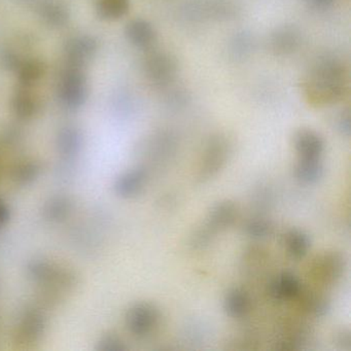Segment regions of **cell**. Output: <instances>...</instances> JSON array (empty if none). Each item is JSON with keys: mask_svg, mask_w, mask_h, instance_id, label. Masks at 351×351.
Returning a JSON list of instances; mask_svg holds the SVG:
<instances>
[{"mask_svg": "<svg viewBox=\"0 0 351 351\" xmlns=\"http://www.w3.org/2000/svg\"><path fill=\"white\" fill-rule=\"evenodd\" d=\"M96 9L102 19L116 21L128 14L130 0H97Z\"/></svg>", "mask_w": 351, "mask_h": 351, "instance_id": "cell-23", "label": "cell"}, {"mask_svg": "<svg viewBox=\"0 0 351 351\" xmlns=\"http://www.w3.org/2000/svg\"><path fill=\"white\" fill-rule=\"evenodd\" d=\"M147 180V170L135 167L127 170L114 180V191L121 198L130 199L141 194Z\"/></svg>", "mask_w": 351, "mask_h": 351, "instance_id": "cell-12", "label": "cell"}, {"mask_svg": "<svg viewBox=\"0 0 351 351\" xmlns=\"http://www.w3.org/2000/svg\"><path fill=\"white\" fill-rule=\"evenodd\" d=\"M308 7L316 11H324L332 7L336 0H305Z\"/></svg>", "mask_w": 351, "mask_h": 351, "instance_id": "cell-32", "label": "cell"}, {"mask_svg": "<svg viewBox=\"0 0 351 351\" xmlns=\"http://www.w3.org/2000/svg\"><path fill=\"white\" fill-rule=\"evenodd\" d=\"M160 313L153 304L141 302L129 308L125 316V324L133 336L145 338L159 324Z\"/></svg>", "mask_w": 351, "mask_h": 351, "instance_id": "cell-6", "label": "cell"}, {"mask_svg": "<svg viewBox=\"0 0 351 351\" xmlns=\"http://www.w3.org/2000/svg\"><path fill=\"white\" fill-rule=\"evenodd\" d=\"M174 93L172 94V95L169 96V98H168V101H169V104H173V106H184V104H186V100H188V96L186 95V93L184 92L186 91H182V90H176V91H173Z\"/></svg>", "mask_w": 351, "mask_h": 351, "instance_id": "cell-35", "label": "cell"}, {"mask_svg": "<svg viewBox=\"0 0 351 351\" xmlns=\"http://www.w3.org/2000/svg\"><path fill=\"white\" fill-rule=\"evenodd\" d=\"M236 11L231 0H190L184 8L189 19L195 21L228 20L235 16Z\"/></svg>", "mask_w": 351, "mask_h": 351, "instance_id": "cell-7", "label": "cell"}, {"mask_svg": "<svg viewBox=\"0 0 351 351\" xmlns=\"http://www.w3.org/2000/svg\"><path fill=\"white\" fill-rule=\"evenodd\" d=\"M346 267L344 256L340 252H326L314 260L311 266L313 278L324 285H332L342 277Z\"/></svg>", "mask_w": 351, "mask_h": 351, "instance_id": "cell-8", "label": "cell"}, {"mask_svg": "<svg viewBox=\"0 0 351 351\" xmlns=\"http://www.w3.org/2000/svg\"><path fill=\"white\" fill-rule=\"evenodd\" d=\"M71 209L73 204L69 198L63 196L53 197L45 204L44 215L48 221L58 223L69 217Z\"/></svg>", "mask_w": 351, "mask_h": 351, "instance_id": "cell-25", "label": "cell"}, {"mask_svg": "<svg viewBox=\"0 0 351 351\" xmlns=\"http://www.w3.org/2000/svg\"><path fill=\"white\" fill-rule=\"evenodd\" d=\"M45 65L38 59H25L16 69L19 77V83L26 87H34V84L40 81L45 75Z\"/></svg>", "mask_w": 351, "mask_h": 351, "instance_id": "cell-21", "label": "cell"}, {"mask_svg": "<svg viewBox=\"0 0 351 351\" xmlns=\"http://www.w3.org/2000/svg\"><path fill=\"white\" fill-rule=\"evenodd\" d=\"M337 130L345 136L350 135V110L348 108L341 110L336 116L335 120Z\"/></svg>", "mask_w": 351, "mask_h": 351, "instance_id": "cell-31", "label": "cell"}, {"mask_svg": "<svg viewBox=\"0 0 351 351\" xmlns=\"http://www.w3.org/2000/svg\"><path fill=\"white\" fill-rule=\"evenodd\" d=\"M268 289L272 299L283 301L297 298L302 291V285L299 278L293 273L283 272L271 280Z\"/></svg>", "mask_w": 351, "mask_h": 351, "instance_id": "cell-16", "label": "cell"}, {"mask_svg": "<svg viewBox=\"0 0 351 351\" xmlns=\"http://www.w3.org/2000/svg\"><path fill=\"white\" fill-rule=\"evenodd\" d=\"M285 248H287V254L291 258H304L307 254L311 241H310L309 236L305 232L299 229L289 230L285 237Z\"/></svg>", "mask_w": 351, "mask_h": 351, "instance_id": "cell-22", "label": "cell"}, {"mask_svg": "<svg viewBox=\"0 0 351 351\" xmlns=\"http://www.w3.org/2000/svg\"><path fill=\"white\" fill-rule=\"evenodd\" d=\"M295 178L305 184H316L324 176V165L320 159H300L293 169Z\"/></svg>", "mask_w": 351, "mask_h": 351, "instance_id": "cell-20", "label": "cell"}, {"mask_svg": "<svg viewBox=\"0 0 351 351\" xmlns=\"http://www.w3.org/2000/svg\"><path fill=\"white\" fill-rule=\"evenodd\" d=\"M32 88L20 85L12 99L14 112L21 120H32L38 116L42 108L40 95Z\"/></svg>", "mask_w": 351, "mask_h": 351, "instance_id": "cell-14", "label": "cell"}, {"mask_svg": "<svg viewBox=\"0 0 351 351\" xmlns=\"http://www.w3.org/2000/svg\"><path fill=\"white\" fill-rule=\"evenodd\" d=\"M59 97L69 110H77L85 104L88 97V84L82 69L67 67L61 77Z\"/></svg>", "mask_w": 351, "mask_h": 351, "instance_id": "cell-4", "label": "cell"}, {"mask_svg": "<svg viewBox=\"0 0 351 351\" xmlns=\"http://www.w3.org/2000/svg\"><path fill=\"white\" fill-rule=\"evenodd\" d=\"M180 64L171 53L158 51L152 53L145 62V73L149 83L158 88L171 85L178 75Z\"/></svg>", "mask_w": 351, "mask_h": 351, "instance_id": "cell-3", "label": "cell"}, {"mask_svg": "<svg viewBox=\"0 0 351 351\" xmlns=\"http://www.w3.org/2000/svg\"><path fill=\"white\" fill-rule=\"evenodd\" d=\"M236 215L237 208L231 201L225 200L215 203L211 207L204 225L197 230L193 236V246L196 248L204 247L217 232L223 231L233 225Z\"/></svg>", "mask_w": 351, "mask_h": 351, "instance_id": "cell-2", "label": "cell"}, {"mask_svg": "<svg viewBox=\"0 0 351 351\" xmlns=\"http://www.w3.org/2000/svg\"><path fill=\"white\" fill-rule=\"evenodd\" d=\"M298 297L300 298L301 307L308 313L314 316H324L330 310V302L326 297L314 293V291H300Z\"/></svg>", "mask_w": 351, "mask_h": 351, "instance_id": "cell-24", "label": "cell"}, {"mask_svg": "<svg viewBox=\"0 0 351 351\" xmlns=\"http://www.w3.org/2000/svg\"><path fill=\"white\" fill-rule=\"evenodd\" d=\"M231 153V143L225 134L213 135L209 138L203 154L199 178L202 182L217 176L223 167Z\"/></svg>", "mask_w": 351, "mask_h": 351, "instance_id": "cell-5", "label": "cell"}, {"mask_svg": "<svg viewBox=\"0 0 351 351\" xmlns=\"http://www.w3.org/2000/svg\"><path fill=\"white\" fill-rule=\"evenodd\" d=\"M293 147L300 159H320L324 152V141L311 129H300L293 136Z\"/></svg>", "mask_w": 351, "mask_h": 351, "instance_id": "cell-13", "label": "cell"}, {"mask_svg": "<svg viewBox=\"0 0 351 351\" xmlns=\"http://www.w3.org/2000/svg\"><path fill=\"white\" fill-rule=\"evenodd\" d=\"M336 342L339 346L342 347L344 349H350L351 346V339L350 332L347 330H341L340 332H337Z\"/></svg>", "mask_w": 351, "mask_h": 351, "instance_id": "cell-34", "label": "cell"}, {"mask_svg": "<svg viewBox=\"0 0 351 351\" xmlns=\"http://www.w3.org/2000/svg\"><path fill=\"white\" fill-rule=\"evenodd\" d=\"M10 217H11V211H10L9 205L3 199L0 198V229L9 223Z\"/></svg>", "mask_w": 351, "mask_h": 351, "instance_id": "cell-33", "label": "cell"}, {"mask_svg": "<svg viewBox=\"0 0 351 351\" xmlns=\"http://www.w3.org/2000/svg\"><path fill=\"white\" fill-rule=\"evenodd\" d=\"M254 49V36L246 32H238L230 42V54L236 60L247 58Z\"/></svg>", "mask_w": 351, "mask_h": 351, "instance_id": "cell-27", "label": "cell"}, {"mask_svg": "<svg viewBox=\"0 0 351 351\" xmlns=\"http://www.w3.org/2000/svg\"><path fill=\"white\" fill-rule=\"evenodd\" d=\"M46 318L38 310H27L20 320L18 335L26 342H36L46 330Z\"/></svg>", "mask_w": 351, "mask_h": 351, "instance_id": "cell-17", "label": "cell"}, {"mask_svg": "<svg viewBox=\"0 0 351 351\" xmlns=\"http://www.w3.org/2000/svg\"><path fill=\"white\" fill-rule=\"evenodd\" d=\"M40 16L43 19L49 24V25L55 26V27H60L64 25L69 20V14L66 9L60 3L47 0L40 5Z\"/></svg>", "mask_w": 351, "mask_h": 351, "instance_id": "cell-26", "label": "cell"}, {"mask_svg": "<svg viewBox=\"0 0 351 351\" xmlns=\"http://www.w3.org/2000/svg\"><path fill=\"white\" fill-rule=\"evenodd\" d=\"M125 34L129 42L141 50H149L157 42L155 27L147 20L134 19L127 24Z\"/></svg>", "mask_w": 351, "mask_h": 351, "instance_id": "cell-15", "label": "cell"}, {"mask_svg": "<svg viewBox=\"0 0 351 351\" xmlns=\"http://www.w3.org/2000/svg\"><path fill=\"white\" fill-rule=\"evenodd\" d=\"M268 45L275 56H289L301 47V30L293 24L277 26L269 36Z\"/></svg>", "mask_w": 351, "mask_h": 351, "instance_id": "cell-9", "label": "cell"}, {"mask_svg": "<svg viewBox=\"0 0 351 351\" xmlns=\"http://www.w3.org/2000/svg\"><path fill=\"white\" fill-rule=\"evenodd\" d=\"M83 136L81 131L75 126H66L61 129L57 137L59 153L64 157H75L82 149Z\"/></svg>", "mask_w": 351, "mask_h": 351, "instance_id": "cell-18", "label": "cell"}, {"mask_svg": "<svg viewBox=\"0 0 351 351\" xmlns=\"http://www.w3.org/2000/svg\"><path fill=\"white\" fill-rule=\"evenodd\" d=\"M97 42L91 36L71 38L65 44L64 52L69 66L82 67L89 62L97 52Z\"/></svg>", "mask_w": 351, "mask_h": 351, "instance_id": "cell-11", "label": "cell"}, {"mask_svg": "<svg viewBox=\"0 0 351 351\" xmlns=\"http://www.w3.org/2000/svg\"><path fill=\"white\" fill-rule=\"evenodd\" d=\"M244 231L254 239H264L271 235L273 228L271 223L265 219H252L246 223Z\"/></svg>", "mask_w": 351, "mask_h": 351, "instance_id": "cell-29", "label": "cell"}, {"mask_svg": "<svg viewBox=\"0 0 351 351\" xmlns=\"http://www.w3.org/2000/svg\"><path fill=\"white\" fill-rule=\"evenodd\" d=\"M40 165L36 161H25L18 164L13 170V180L21 186H28L40 176Z\"/></svg>", "mask_w": 351, "mask_h": 351, "instance_id": "cell-28", "label": "cell"}, {"mask_svg": "<svg viewBox=\"0 0 351 351\" xmlns=\"http://www.w3.org/2000/svg\"><path fill=\"white\" fill-rule=\"evenodd\" d=\"M302 89L304 97L314 108L338 104L348 91L346 65L337 57H322L304 77Z\"/></svg>", "mask_w": 351, "mask_h": 351, "instance_id": "cell-1", "label": "cell"}, {"mask_svg": "<svg viewBox=\"0 0 351 351\" xmlns=\"http://www.w3.org/2000/svg\"><path fill=\"white\" fill-rule=\"evenodd\" d=\"M97 349L101 351H122L126 350L127 346L118 335L110 332L100 338L97 343Z\"/></svg>", "mask_w": 351, "mask_h": 351, "instance_id": "cell-30", "label": "cell"}, {"mask_svg": "<svg viewBox=\"0 0 351 351\" xmlns=\"http://www.w3.org/2000/svg\"><path fill=\"white\" fill-rule=\"evenodd\" d=\"M250 309V295L241 289H232L223 300V310L233 318L245 316Z\"/></svg>", "mask_w": 351, "mask_h": 351, "instance_id": "cell-19", "label": "cell"}, {"mask_svg": "<svg viewBox=\"0 0 351 351\" xmlns=\"http://www.w3.org/2000/svg\"><path fill=\"white\" fill-rule=\"evenodd\" d=\"M28 274L34 281L54 287H69L75 280V276L71 272L45 260H36L30 263Z\"/></svg>", "mask_w": 351, "mask_h": 351, "instance_id": "cell-10", "label": "cell"}]
</instances>
